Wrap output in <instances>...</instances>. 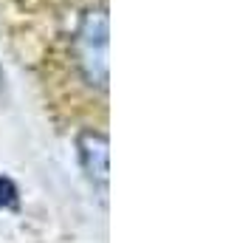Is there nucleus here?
Segmentation results:
<instances>
[{
	"mask_svg": "<svg viewBox=\"0 0 251 243\" xmlns=\"http://www.w3.org/2000/svg\"><path fill=\"white\" fill-rule=\"evenodd\" d=\"M107 136L102 130H82L76 136V153H79V164L85 175L91 178L96 187H107V173H110V164H107Z\"/></svg>",
	"mask_w": 251,
	"mask_h": 243,
	"instance_id": "f257e3e1",
	"label": "nucleus"
},
{
	"mask_svg": "<svg viewBox=\"0 0 251 243\" xmlns=\"http://www.w3.org/2000/svg\"><path fill=\"white\" fill-rule=\"evenodd\" d=\"M20 204V189L9 175H0V209H17Z\"/></svg>",
	"mask_w": 251,
	"mask_h": 243,
	"instance_id": "f03ea898",
	"label": "nucleus"
}]
</instances>
